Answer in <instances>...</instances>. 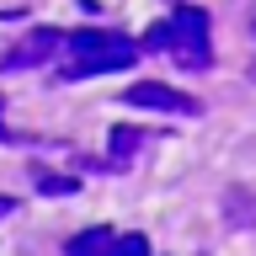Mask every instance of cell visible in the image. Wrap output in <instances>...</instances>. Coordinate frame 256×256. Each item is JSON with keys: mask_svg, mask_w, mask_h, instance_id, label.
Masks as SVG:
<instances>
[{"mask_svg": "<svg viewBox=\"0 0 256 256\" xmlns=\"http://www.w3.org/2000/svg\"><path fill=\"white\" fill-rule=\"evenodd\" d=\"M59 54H64L59 80H86V75H112V70L139 64L144 48L134 43V38H123V32L80 27V32H64V38H59Z\"/></svg>", "mask_w": 256, "mask_h": 256, "instance_id": "1", "label": "cell"}, {"mask_svg": "<svg viewBox=\"0 0 256 256\" xmlns=\"http://www.w3.org/2000/svg\"><path fill=\"white\" fill-rule=\"evenodd\" d=\"M139 48L144 54H171L182 70H208L214 64V32H208V16L198 6H182L171 22H155Z\"/></svg>", "mask_w": 256, "mask_h": 256, "instance_id": "2", "label": "cell"}, {"mask_svg": "<svg viewBox=\"0 0 256 256\" xmlns=\"http://www.w3.org/2000/svg\"><path fill=\"white\" fill-rule=\"evenodd\" d=\"M64 256H150V240L144 235H118V230H80L70 246H64Z\"/></svg>", "mask_w": 256, "mask_h": 256, "instance_id": "3", "label": "cell"}, {"mask_svg": "<svg viewBox=\"0 0 256 256\" xmlns=\"http://www.w3.org/2000/svg\"><path fill=\"white\" fill-rule=\"evenodd\" d=\"M59 38L64 32L59 27H38V32H27L22 43L0 59V70L11 75V70H38V64H54V54H59Z\"/></svg>", "mask_w": 256, "mask_h": 256, "instance_id": "4", "label": "cell"}, {"mask_svg": "<svg viewBox=\"0 0 256 256\" xmlns=\"http://www.w3.org/2000/svg\"><path fill=\"white\" fill-rule=\"evenodd\" d=\"M123 102H128V107H155V112H182V118H192V112H198V102H192L187 91L160 86V80H139V86H128Z\"/></svg>", "mask_w": 256, "mask_h": 256, "instance_id": "5", "label": "cell"}, {"mask_svg": "<svg viewBox=\"0 0 256 256\" xmlns=\"http://www.w3.org/2000/svg\"><path fill=\"white\" fill-rule=\"evenodd\" d=\"M139 128H112V166H123L128 155H134V150H139Z\"/></svg>", "mask_w": 256, "mask_h": 256, "instance_id": "6", "label": "cell"}, {"mask_svg": "<svg viewBox=\"0 0 256 256\" xmlns=\"http://www.w3.org/2000/svg\"><path fill=\"white\" fill-rule=\"evenodd\" d=\"M38 192H48V198H70V192H75V176H38Z\"/></svg>", "mask_w": 256, "mask_h": 256, "instance_id": "7", "label": "cell"}, {"mask_svg": "<svg viewBox=\"0 0 256 256\" xmlns=\"http://www.w3.org/2000/svg\"><path fill=\"white\" fill-rule=\"evenodd\" d=\"M6 214H16V198H0V219H6Z\"/></svg>", "mask_w": 256, "mask_h": 256, "instance_id": "8", "label": "cell"}]
</instances>
